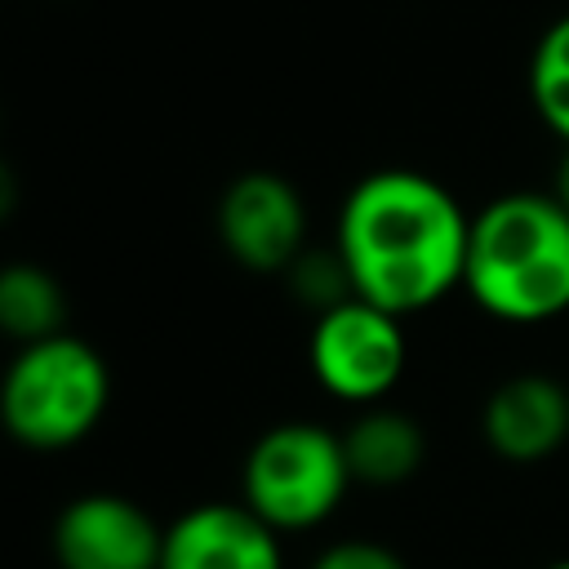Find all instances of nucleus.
Instances as JSON below:
<instances>
[{
    "mask_svg": "<svg viewBox=\"0 0 569 569\" xmlns=\"http://www.w3.org/2000/svg\"><path fill=\"white\" fill-rule=\"evenodd\" d=\"M542 569H569V556H565V560H551V565H542Z\"/></svg>",
    "mask_w": 569,
    "mask_h": 569,
    "instance_id": "nucleus-17",
    "label": "nucleus"
},
{
    "mask_svg": "<svg viewBox=\"0 0 569 569\" xmlns=\"http://www.w3.org/2000/svg\"><path fill=\"white\" fill-rule=\"evenodd\" d=\"M462 289L502 325L569 311V209L551 191H507L471 213Z\"/></svg>",
    "mask_w": 569,
    "mask_h": 569,
    "instance_id": "nucleus-2",
    "label": "nucleus"
},
{
    "mask_svg": "<svg viewBox=\"0 0 569 569\" xmlns=\"http://www.w3.org/2000/svg\"><path fill=\"white\" fill-rule=\"evenodd\" d=\"M213 227L236 267L276 276L307 249V200L284 173L249 169L222 187Z\"/></svg>",
    "mask_w": 569,
    "mask_h": 569,
    "instance_id": "nucleus-6",
    "label": "nucleus"
},
{
    "mask_svg": "<svg viewBox=\"0 0 569 569\" xmlns=\"http://www.w3.org/2000/svg\"><path fill=\"white\" fill-rule=\"evenodd\" d=\"M111 409V365L80 333H53L9 356L0 373V427L13 445L62 453L89 440Z\"/></svg>",
    "mask_w": 569,
    "mask_h": 569,
    "instance_id": "nucleus-3",
    "label": "nucleus"
},
{
    "mask_svg": "<svg viewBox=\"0 0 569 569\" xmlns=\"http://www.w3.org/2000/svg\"><path fill=\"white\" fill-rule=\"evenodd\" d=\"M471 213L458 196L418 169L365 173L338 209L333 249L356 298L413 316L462 289Z\"/></svg>",
    "mask_w": 569,
    "mask_h": 569,
    "instance_id": "nucleus-1",
    "label": "nucleus"
},
{
    "mask_svg": "<svg viewBox=\"0 0 569 569\" xmlns=\"http://www.w3.org/2000/svg\"><path fill=\"white\" fill-rule=\"evenodd\" d=\"M284 276H289V293L307 311H316V316L329 311V307H338V302H347V298H356L351 276H347V267H342V258H338L333 244L329 249H311L307 244Z\"/></svg>",
    "mask_w": 569,
    "mask_h": 569,
    "instance_id": "nucleus-13",
    "label": "nucleus"
},
{
    "mask_svg": "<svg viewBox=\"0 0 569 569\" xmlns=\"http://www.w3.org/2000/svg\"><path fill=\"white\" fill-rule=\"evenodd\" d=\"M160 569H284V538L244 502H200L164 525Z\"/></svg>",
    "mask_w": 569,
    "mask_h": 569,
    "instance_id": "nucleus-8",
    "label": "nucleus"
},
{
    "mask_svg": "<svg viewBox=\"0 0 569 569\" xmlns=\"http://www.w3.org/2000/svg\"><path fill=\"white\" fill-rule=\"evenodd\" d=\"M49 547L58 569H160L164 525L142 502L93 489L58 511Z\"/></svg>",
    "mask_w": 569,
    "mask_h": 569,
    "instance_id": "nucleus-7",
    "label": "nucleus"
},
{
    "mask_svg": "<svg viewBox=\"0 0 569 569\" xmlns=\"http://www.w3.org/2000/svg\"><path fill=\"white\" fill-rule=\"evenodd\" d=\"M18 173L9 169V160H0V222H9L13 218V209H18Z\"/></svg>",
    "mask_w": 569,
    "mask_h": 569,
    "instance_id": "nucleus-15",
    "label": "nucleus"
},
{
    "mask_svg": "<svg viewBox=\"0 0 569 569\" xmlns=\"http://www.w3.org/2000/svg\"><path fill=\"white\" fill-rule=\"evenodd\" d=\"M529 102L538 120L569 147V13L556 18L529 58Z\"/></svg>",
    "mask_w": 569,
    "mask_h": 569,
    "instance_id": "nucleus-12",
    "label": "nucleus"
},
{
    "mask_svg": "<svg viewBox=\"0 0 569 569\" xmlns=\"http://www.w3.org/2000/svg\"><path fill=\"white\" fill-rule=\"evenodd\" d=\"M551 196L569 209V147H565V156H560V164H556V182H551Z\"/></svg>",
    "mask_w": 569,
    "mask_h": 569,
    "instance_id": "nucleus-16",
    "label": "nucleus"
},
{
    "mask_svg": "<svg viewBox=\"0 0 569 569\" xmlns=\"http://www.w3.org/2000/svg\"><path fill=\"white\" fill-rule=\"evenodd\" d=\"M67 329V289L40 262L0 267V333L18 347Z\"/></svg>",
    "mask_w": 569,
    "mask_h": 569,
    "instance_id": "nucleus-11",
    "label": "nucleus"
},
{
    "mask_svg": "<svg viewBox=\"0 0 569 569\" xmlns=\"http://www.w3.org/2000/svg\"><path fill=\"white\" fill-rule=\"evenodd\" d=\"M307 365L333 400L351 409L382 405L409 365L405 320L365 298H347L316 316L307 338Z\"/></svg>",
    "mask_w": 569,
    "mask_h": 569,
    "instance_id": "nucleus-5",
    "label": "nucleus"
},
{
    "mask_svg": "<svg viewBox=\"0 0 569 569\" xmlns=\"http://www.w3.org/2000/svg\"><path fill=\"white\" fill-rule=\"evenodd\" d=\"M342 431L311 418L267 427L240 462V502L262 516L280 538L320 529L351 489Z\"/></svg>",
    "mask_w": 569,
    "mask_h": 569,
    "instance_id": "nucleus-4",
    "label": "nucleus"
},
{
    "mask_svg": "<svg viewBox=\"0 0 569 569\" xmlns=\"http://www.w3.org/2000/svg\"><path fill=\"white\" fill-rule=\"evenodd\" d=\"M307 569H409V565L387 542H373V538H338L325 551H316V560Z\"/></svg>",
    "mask_w": 569,
    "mask_h": 569,
    "instance_id": "nucleus-14",
    "label": "nucleus"
},
{
    "mask_svg": "<svg viewBox=\"0 0 569 569\" xmlns=\"http://www.w3.org/2000/svg\"><path fill=\"white\" fill-rule=\"evenodd\" d=\"M480 436L502 462H547L569 440V387L551 373L502 378L480 405Z\"/></svg>",
    "mask_w": 569,
    "mask_h": 569,
    "instance_id": "nucleus-9",
    "label": "nucleus"
},
{
    "mask_svg": "<svg viewBox=\"0 0 569 569\" xmlns=\"http://www.w3.org/2000/svg\"><path fill=\"white\" fill-rule=\"evenodd\" d=\"M342 449H347V467H351L356 485L396 489V485H405L422 471L427 431L413 413L382 400V405L356 409V418L342 431Z\"/></svg>",
    "mask_w": 569,
    "mask_h": 569,
    "instance_id": "nucleus-10",
    "label": "nucleus"
}]
</instances>
